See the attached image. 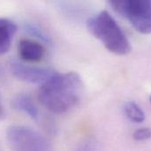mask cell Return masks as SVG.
I'll return each instance as SVG.
<instances>
[{
    "label": "cell",
    "instance_id": "1",
    "mask_svg": "<svg viewBox=\"0 0 151 151\" xmlns=\"http://www.w3.org/2000/svg\"><path fill=\"white\" fill-rule=\"evenodd\" d=\"M82 78L75 72L56 74L40 85L38 98L49 112L63 114L76 106L83 95Z\"/></svg>",
    "mask_w": 151,
    "mask_h": 151
},
{
    "label": "cell",
    "instance_id": "2",
    "mask_svg": "<svg viewBox=\"0 0 151 151\" xmlns=\"http://www.w3.org/2000/svg\"><path fill=\"white\" fill-rule=\"evenodd\" d=\"M89 32L99 39L103 45L116 55H127L131 52V43L107 11H101L87 21Z\"/></svg>",
    "mask_w": 151,
    "mask_h": 151
},
{
    "label": "cell",
    "instance_id": "3",
    "mask_svg": "<svg viewBox=\"0 0 151 151\" xmlns=\"http://www.w3.org/2000/svg\"><path fill=\"white\" fill-rule=\"evenodd\" d=\"M6 139L10 146L16 150L43 151L51 149L44 136L37 131L23 125L9 127L6 132Z\"/></svg>",
    "mask_w": 151,
    "mask_h": 151
},
{
    "label": "cell",
    "instance_id": "4",
    "mask_svg": "<svg viewBox=\"0 0 151 151\" xmlns=\"http://www.w3.org/2000/svg\"><path fill=\"white\" fill-rule=\"evenodd\" d=\"M121 16L143 35L151 34V0H126Z\"/></svg>",
    "mask_w": 151,
    "mask_h": 151
},
{
    "label": "cell",
    "instance_id": "5",
    "mask_svg": "<svg viewBox=\"0 0 151 151\" xmlns=\"http://www.w3.org/2000/svg\"><path fill=\"white\" fill-rule=\"evenodd\" d=\"M10 68L12 75L16 79L24 82L39 85L43 84L57 74L51 68L32 66L20 62H12Z\"/></svg>",
    "mask_w": 151,
    "mask_h": 151
},
{
    "label": "cell",
    "instance_id": "6",
    "mask_svg": "<svg viewBox=\"0 0 151 151\" xmlns=\"http://www.w3.org/2000/svg\"><path fill=\"white\" fill-rule=\"evenodd\" d=\"M18 52L19 58L23 61L36 63L43 58L45 55V49L37 42L29 39H22L19 42Z\"/></svg>",
    "mask_w": 151,
    "mask_h": 151
},
{
    "label": "cell",
    "instance_id": "7",
    "mask_svg": "<svg viewBox=\"0 0 151 151\" xmlns=\"http://www.w3.org/2000/svg\"><path fill=\"white\" fill-rule=\"evenodd\" d=\"M17 29L15 22L9 19L0 18V55L5 54L10 50Z\"/></svg>",
    "mask_w": 151,
    "mask_h": 151
},
{
    "label": "cell",
    "instance_id": "8",
    "mask_svg": "<svg viewBox=\"0 0 151 151\" xmlns=\"http://www.w3.org/2000/svg\"><path fill=\"white\" fill-rule=\"evenodd\" d=\"M12 105L16 110L27 115L33 120H39L40 112L35 104L34 103L33 99L28 95L19 94L16 96L12 101Z\"/></svg>",
    "mask_w": 151,
    "mask_h": 151
},
{
    "label": "cell",
    "instance_id": "9",
    "mask_svg": "<svg viewBox=\"0 0 151 151\" xmlns=\"http://www.w3.org/2000/svg\"><path fill=\"white\" fill-rule=\"evenodd\" d=\"M124 112L126 116L135 123H141L145 119V113L141 107L134 102H127L124 105Z\"/></svg>",
    "mask_w": 151,
    "mask_h": 151
},
{
    "label": "cell",
    "instance_id": "10",
    "mask_svg": "<svg viewBox=\"0 0 151 151\" xmlns=\"http://www.w3.org/2000/svg\"><path fill=\"white\" fill-rule=\"evenodd\" d=\"M26 31L29 35H31L35 37L39 38V39H41L42 41H44L46 42H50V38L48 37V36L37 26H35L33 24H28L26 26Z\"/></svg>",
    "mask_w": 151,
    "mask_h": 151
},
{
    "label": "cell",
    "instance_id": "11",
    "mask_svg": "<svg viewBox=\"0 0 151 151\" xmlns=\"http://www.w3.org/2000/svg\"><path fill=\"white\" fill-rule=\"evenodd\" d=\"M134 139L135 141H145V140H149L151 138V130L150 128H140L137 129L133 135Z\"/></svg>",
    "mask_w": 151,
    "mask_h": 151
},
{
    "label": "cell",
    "instance_id": "12",
    "mask_svg": "<svg viewBox=\"0 0 151 151\" xmlns=\"http://www.w3.org/2000/svg\"><path fill=\"white\" fill-rule=\"evenodd\" d=\"M126 0H109L113 9L119 14L121 13Z\"/></svg>",
    "mask_w": 151,
    "mask_h": 151
},
{
    "label": "cell",
    "instance_id": "13",
    "mask_svg": "<svg viewBox=\"0 0 151 151\" xmlns=\"http://www.w3.org/2000/svg\"><path fill=\"white\" fill-rule=\"evenodd\" d=\"M4 116V109H3V106L1 104V102H0V118H2Z\"/></svg>",
    "mask_w": 151,
    "mask_h": 151
},
{
    "label": "cell",
    "instance_id": "14",
    "mask_svg": "<svg viewBox=\"0 0 151 151\" xmlns=\"http://www.w3.org/2000/svg\"><path fill=\"white\" fill-rule=\"evenodd\" d=\"M150 102H151V96H150Z\"/></svg>",
    "mask_w": 151,
    "mask_h": 151
}]
</instances>
